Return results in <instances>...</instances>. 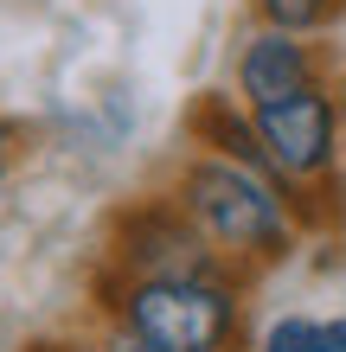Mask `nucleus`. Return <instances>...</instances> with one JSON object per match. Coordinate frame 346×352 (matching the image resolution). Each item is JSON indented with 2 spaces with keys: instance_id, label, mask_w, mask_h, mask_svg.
Masks as SVG:
<instances>
[{
  "instance_id": "nucleus-1",
  "label": "nucleus",
  "mask_w": 346,
  "mask_h": 352,
  "mask_svg": "<svg viewBox=\"0 0 346 352\" xmlns=\"http://www.w3.org/2000/svg\"><path fill=\"white\" fill-rule=\"evenodd\" d=\"M250 295L257 282L231 263L193 276H90V320L135 340L141 352H250Z\"/></svg>"
},
{
  "instance_id": "nucleus-2",
  "label": "nucleus",
  "mask_w": 346,
  "mask_h": 352,
  "mask_svg": "<svg viewBox=\"0 0 346 352\" xmlns=\"http://www.w3.org/2000/svg\"><path fill=\"white\" fill-rule=\"evenodd\" d=\"M173 192V205L199 224V237L218 250V263H231L237 276H276L308 250V231H301L289 192H282L276 173L263 167H237V160L180 148V160L160 179Z\"/></svg>"
},
{
  "instance_id": "nucleus-3",
  "label": "nucleus",
  "mask_w": 346,
  "mask_h": 352,
  "mask_svg": "<svg viewBox=\"0 0 346 352\" xmlns=\"http://www.w3.org/2000/svg\"><path fill=\"white\" fill-rule=\"evenodd\" d=\"M96 269L109 276H193V269H218V250L199 237V224L173 205L167 186L135 199H116L103 218V243H96Z\"/></svg>"
},
{
  "instance_id": "nucleus-4",
  "label": "nucleus",
  "mask_w": 346,
  "mask_h": 352,
  "mask_svg": "<svg viewBox=\"0 0 346 352\" xmlns=\"http://www.w3.org/2000/svg\"><path fill=\"white\" fill-rule=\"evenodd\" d=\"M321 77H340V58H334V38H295V32H276V26H244L237 45H231V96L244 109H263L276 96H295L321 84Z\"/></svg>"
},
{
  "instance_id": "nucleus-5",
  "label": "nucleus",
  "mask_w": 346,
  "mask_h": 352,
  "mask_svg": "<svg viewBox=\"0 0 346 352\" xmlns=\"http://www.w3.org/2000/svg\"><path fill=\"white\" fill-rule=\"evenodd\" d=\"M186 129V148L199 154H218V160H237V167H263V141H257V116L244 109L231 90H199L180 116ZM270 173V167H263Z\"/></svg>"
},
{
  "instance_id": "nucleus-6",
  "label": "nucleus",
  "mask_w": 346,
  "mask_h": 352,
  "mask_svg": "<svg viewBox=\"0 0 346 352\" xmlns=\"http://www.w3.org/2000/svg\"><path fill=\"white\" fill-rule=\"evenodd\" d=\"M250 352H346V307L340 314H314V307H289V314L263 320Z\"/></svg>"
},
{
  "instance_id": "nucleus-7",
  "label": "nucleus",
  "mask_w": 346,
  "mask_h": 352,
  "mask_svg": "<svg viewBox=\"0 0 346 352\" xmlns=\"http://www.w3.org/2000/svg\"><path fill=\"white\" fill-rule=\"evenodd\" d=\"M244 19L295 38H334L346 19V0H244Z\"/></svg>"
},
{
  "instance_id": "nucleus-8",
  "label": "nucleus",
  "mask_w": 346,
  "mask_h": 352,
  "mask_svg": "<svg viewBox=\"0 0 346 352\" xmlns=\"http://www.w3.org/2000/svg\"><path fill=\"white\" fill-rule=\"evenodd\" d=\"M19 352H109V346H103V333L90 327V333H39V340H26Z\"/></svg>"
},
{
  "instance_id": "nucleus-9",
  "label": "nucleus",
  "mask_w": 346,
  "mask_h": 352,
  "mask_svg": "<svg viewBox=\"0 0 346 352\" xmlns=\"http://www.w3.org/2000/svg\"><path fill=\"white\" fill-rule=\"evenodd\" d=\"M13 173H19V129H13L7 116H0V199H7Z\"/></svg>"
},
{
  "instance_id": "nucleus-10",
  "label": "nucleus",
  "mask_w": 346,
  "mask_h": 352,
  "mask_svg": "<svg viewBox=\"0 0 346 352\" xmlns=\"http://www.w3.org/2000/svg\"><path fill=\"white\" fill-rule=\"evenodd\" d=\"M334 58H340V77H346V19H340V32H334Z\"/></svg>"
},
{
  "instance_id": "nucleus-11",
  "label": "nucleus",
  "mask_w": 346,
  "mask_h": 352,
  "mask_svg": "<svg viewBox=\"0 0 346 352\" xmlns=\"http://www.w3.org/2000/svg\"><path fill=\"white\" fill-rule=\"evenodd\" d=\"M340 148H346V77H340Z\"/></svg>"
}]
</instances>
